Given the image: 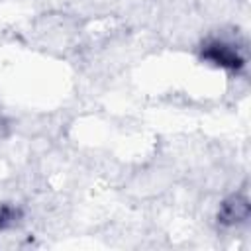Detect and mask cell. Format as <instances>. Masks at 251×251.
Returning <instances> with one entry per match:
<instances>
[{
    "label": "cell",
    "mask_w": 251,
    "mask_h": 251,
    "mask_svg": "<svg viewBox=\"0 0 251 251\" xmlns=\"http://www.w3.org/2000/svg\"><path fill=\"white\" fill-rule=\"evenodd\" d=\"M202 57L212 61L218 67L231 69V71H237V69L243 67V57L231 45H227L224 41H210V43H206L204 49H202Z\"/></svg>",
    "instance_id": "1"
},
{
    "label": "cell",
    "mask_w": 251,
    "mask_h": 251,
    "mask_svg": "<svg viewBox=\"0 0 251 251\" xmlns=\"http://www.w3.org/2000/svg\"><path fill=\"white\" fill-rule=\"evenodd\" d=\"M249 216V204L247 200L239 198V196H231L229 200L224 202L222 206V212H220V218L224 224H235V222H241Z\"/></svg>",
    "instance_id": "2"
},
{
    "label": "cell",
    "mask_w": 251,
    "mask_h": 251,
    "mask_svg": "<svg viewBox=\"0 0 251 251\" xmlns=\"http://www.w3.org/2000/svg\"><path fill=\"white\" fill-rule=\"evenodd\" d=\"M18 216H20V212H18L16 208L2 206V208H0V229L14 226V224H16V220H18Z\"/></svg>",
    "instance_id": "3"
}]
</instances>
